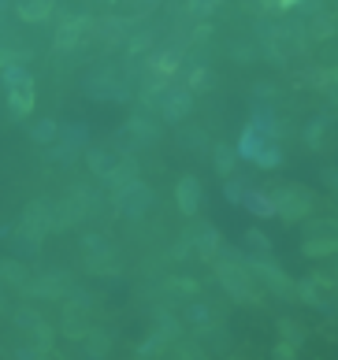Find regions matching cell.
I'll return each instance as SVG.
<instances>
[{
    "mask_svg": "<svg viewBox=\"0 0 338 360\" xmlns=\"http://www.w3.org/2000/svg\"><path fill=\"white\" fill-rule=\"evenodd\" d=\"M8 85H12V108L19 115H26L34 108V82H30V74L23 67L8 71Z\"/></svg>",
    "mask_w": 338,
    "mask_h": 360,
    "instance_id": "cell-1",
    "label": "cell"
},
{
    "mask_svg": "<svg viewBox=\"0 0 338 360\" xmlns=\"http://www.w3.org/2000/svg\"><path fill=\"white\" fill-rule=\"evenodd\" d=\"M198 204H201V186L193 179H182L179 182V208L182 212H198Z\"/></svg>",
    "mask_w": 338,
    "mask_h": 360,
    "instance_id": "cell-2",
    "label": "cell"
},
{
    "mask_svg": "<svg viewBox=\"0 0 338 360\" xmlns=\"http://www.w3.org/2000/svg\"><path fill=\"white\" fill-rule=\"evenodd\" d=\"M49 8H52V0H23V4H19V15L30 19V23H41V19L49 15Z\"/></svg>",
    "mask_w": 338,
    "mask_h": 360,
    "instance_id": "cell-3",
    "label": "cell"
},
{
    "mask_svg": "<svg viewBox=\"0 0 338 360\" xmlns=\"http://www.w3.org/2000/svg\"><path fill=\"white\" fill-rule=\"evenodd\" d=\"M335 249V242H305V253L309 256H327Z\"/></svg>",
    "mask_w": 338,
    "mask_h": 360,
    "instance_id": "cell-4",
    "label": "cell"
},
{
    "mask_svg": "<svg viewBox=\"0 0 338 360\" xmlns=\"http://www.w3.org/2000/svg\"><path fill=\"white\" fill-rule=\"evenodd\" d=\"M216 167H220V171H231L234 167V156H231V152H220V156H216Z\"/></svg>",
    "mask_w": 338,
    "mask_h": 360,
    "instance_id": "cell-5",
    "label": "cell"
},
{
    "mask_svg": "<svg viewBox=\"0 0 338 360\" xmlns=\"http://www.w3.org/2000/svg\"><path fill=\"white\" fill-rule=\"evenodd\" d=\"M246 238H249V245H257V249H264V253H268V242H264V234H257V231H249Z\"/></svg>",
    "mask_w": 338,
    "mask_h": 360,
    "instance_id": "cell-6",
    "label": "cell"
},
{
    "mask_svg": "<svg viewBox=\"0 0 338 360\" xmlns=\"http://www.w3.org/2000/svg\"><path fill=\"white\" fill-rule=\"evenodd\" d=\"M49 134H52V126H49V123H45V126H38V130H34V138H38V141H41V138H49Z\"/></svg>",
    "mask_w": 338,
    "mask_h": 360,
    "instance_id": "cell-7",
    "label": "cell"
},
{
    "mask_svg": "<svg viewBox=\"0 0 338 360\" xmlns=\"http://www.w3.org/2000/svg\"><path fill=\"white\" fill-rule=\"evenodd\" d=\"M279 4H282V8H293V4H298V0H279Z\"/></svg>",
    "mask_w": 338,
    "mask_h": 360,
    "instance_id": "cell-8",
    "label": "cell"
}]
</instances>
